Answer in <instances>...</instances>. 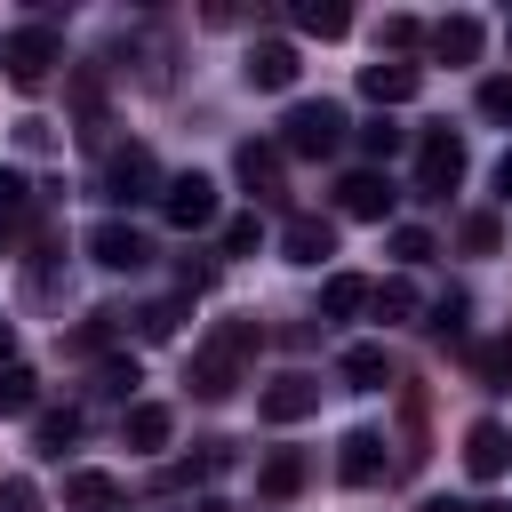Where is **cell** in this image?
Instances as JSON below:
<instances>
[{
  "instance_id": "41",
  "label": "cell",
  "mask_w": 512,
  "mask_h": 512,
  "mask_svg": "<svg viewBox=\"0 0 512 512\" xmlns=\"http://www.w3.org/2000/svg\"><path fill=\"white\" fill-rule=\"evenodd\" d=\"M192 512H232V504L224 496H192Z\"/></svg>"
},
{
  "instance_id": "38",
  "label": "cell",
  "mask_w": 512,
  "mask_h": 512,
  "mask_svg": "<svg viewBox=\"0 0 512 512\" xmlns=\"http://www.w3.org/2000/svg\"><path fill=\"white\" fill-rule=\"evenodd\" d=\"M416 40H432L416 16H384V48H416Z\"/></svg>"
},
{
  "instance_id": "37",
  "label": "cell",
  "mask_w": 512,
  "mask_h": 512,
  "mask_svg": "<svg viewBox=\"0 0 512 512\" xmlns=\"http://www.w3.org/2000/svg\"><path fill=\"white\" fill-rule=\"evenodd\" d=\"M432 336H440V344H456V336H464V296H440V312H432Z\"/></svg>"
},
{
  "instance_id": "18",
  "label": "cell",
  "mask_w": 512,
  "mask_h": 512,
  "mask_svg": "<svg viewBox=\"0 0 512 512\" xmlns=\"http://www.w3.org/2000/svg\"><path fill=\"white\" fill-rule=\"evenodd\" d=\"M336 368H344V384H360V392H384V384H392V352H384V344H344Z\"/></svg>"
},
{
  "instance_id": "12",
  "label": "cell",
  "mask_w": 512,
  "mask_h": 512,
  "mask_svg": "<svg viewBox=\"0 0 512 512\" xmlns=\"http://www.w3.org/2000/svg\"><path fill=\"white\" fill-rule=\"evenodd\" d=\"M280 248H288V264H320V256H336V224L312 216V208H296V216L280 224Z\"/></svg>"
},
{
  "instance_id": "19",
  "label": "cell",
  "mask_w": 512,
  "mask_h": 512,
  "mask_svg": "<svg viewBox=\"0 0 512 512\" xmlns=\"http://www.w3.org/2000/svg\"><path fill=\"white\" fill-rule=\"evenodd\" d=\"M64 512H120V480L112 472H72L64 480Z\"/></svg>"
},
{
  "instance_id": "16",
  "label": "cell",
  "mask_w": 512,
  "mask_h": 512,
  "mask_svg": "<svg viewBox=\"0 0 512 512\" xmlns=\"http://www.w3.org/2000/svg\"><path fill=\"white\" fill-rule=\"evenodd\" d=\"M240 72H248V88H264V96H272V88H288V80H296V48H288V40H256Z\"/></svg>"
},
{
  "instance_id": "3",
  "label": "cell",
  "mask_w": 512,
  "mask_h": 512,
  "mask_svg": "<svg viewBox=\"0 0 512 512\" xmlns=\"http://www.w3.org/2000/svg\"><path fill=\"white\" fill-rule=\"evenodd\" d=\"M0 64H8V80H16V88H40V80L64 64V32H56V24H24V32H8Z\"/></svg>"
},
{
  "instance_id": "27",
  "label": "cell",
  "mask_w": 512,
  "mask_h": 512,
  "mask_svg": "<svg viewBox=\"0 0 512 512\" xmlns=\"http://www.w3.org/2000/svg\"><path fill=\"white\" fill-rule=\"evenodd\" d=\"M176 328H184V304H176V296H160V304L136 312V336H144V344H168Z\"/></svg>"
},
{
  "instance_id": "29",
  "label": "cell",
  "mask_w": 512,
  "mask_h": 512,
  "mask_svg": "<svg viewBox=\"0 0 512 512\" xmlns=\"http://www.w3.org/2000/svg\"><path fill=\"white\" fill-rule=\"evenodd\" d=\"M24 208H32V184H24V168H0V232H8Z\"/></svg>"
},
{
  "instance_id": "2",
  "label": "cell",
  "mask_w": 512,
  "mask_h": 512,
  "mask_svg": "<svg viewBox=\"0 0 512 512\" xmlns=\"http://www.w3.org/2000/svg\"><path fill=\"white\" fill-rule=\"evenodd\" d=\"M336 144H344V104H328V96H304V104H288V120H280V152L328 160Z\"/></svg>"
},
{
  "instance_id": "9",
  "label": "cell",
  "mask_w": 512,
  "mask_h": 512,
  "mask_svg": "<svg viewBox=\"0 0 512 512\" xmlns=\"http://www.w3.org/2000/svg\"><path fill=\"white\" fill-rule=\"evenodd\" d=\"M464 472H472V480H504V472H512V432H504L496 416H480V424L464 432Z\"/></svg>"
},
{
  "instance_id": "33",
  "label": "cell",
  "mask_w": 512,
  "mask_h": 512,
  "mask_svg": "<svg viewBox=\"0 0 512 512\" xmlns=\"http://www.w3.org/2000/svg\"><path fill=\"white\" fill-rule=\"evenodd\" d=\"M80 344H88V352H112V344H120V312H88V320H80Z\"/></svg>"
},
{
  "instance_id": "11",
  "label": "cell",
  "mask_w": 512,
  "mask_h": 512,
  "mask_svg": "<svg viewBox=\"0 0 512 512\" xmlns=\"http://www.w3.org/2000/svg\"><path fill=\"white\" fill-rule=\"evenodd\" d=\"M336 208L360 216V224H384V216H392V184H384L376 168H352V176L336 184Z\"/></svg>"
},
{
  "instance_id": "17",
  "label": "cell",
  "mask_w": 512,
  "mask_h": 512,
  "mask_svg": "<svg viewBox=\"0 0 512 512\" xmlns=\"http://www.w3.org/2000/svg\"><path fill=\"white\" fill-rule=\"evenodd\" d=\"M304 472H312V464H304V448H272V456H264V472H256V496H264V504H288V496L304 488Z\"/></svg>"
},
{
  "instance_id": "6",
  "label": "cell",
  "mask_w": 512,
  "mask_h": 512,
  "mask_svg": "<svg viewBox=\"0 0 512 512\" xmlns=\"http://www.w3.org/2000/svg\"><path fill=\"white\" fill-rule=\"evenodd\" d=\"M160 216L176 224V232H208L216 224V184L192 168V176H168V192H160Z\"/></svg>"
},
{
  "instance_id": "8",
  "label": "cell",
  "mask_w": 512,
  "mask_h": 512,
  "mask_svg": "<svg viewBox=\"0 0 512 512\" xmlns=\"http://www.w3.org/2000/svg\"><path fill=\"white\" fill-rule=\"evenodd\" d=\"M312 408H320V384H312V376H296V368H288V376H272V384L256 392V416H264V424H296V416H312Z\"/></svg>"
},
{
  "instance_id": "15",
  "label": "cell",
  "mask_w": 512,
  "mask_h": 512,
  "mask_svg": "<svg viewBox=\"0 0 512 512\" xmlns=\"http://www.w3.org/2000/svg\"><path fill=\"white\" fill-rule=\"evenodd\" d=\"M416 88H424V72H416V64H384V56H376V64H360V96H368V104H408Z\"/></svg>"
},
{
  "instance_id": "31",
  "label": "cell",
  "mask_w": 512,
  "mask_h": 512,
  "mask_svg": "<svg viewBox=\"0 0 512 512\" xmlns=\"http://www.w3.org/2000/svg\"><path fill=\"white\" fill-rule=\"evenodd\" d=\"M456 240H464L472 256H496V240H504V224H496V216H464V232H456Z\"/></svg>"
},
{
  "instance_id": "30",
  "label": "cell",
  "mask_w": 512,
  "mask_h": 512,
  "mask_svg": "<svg viewBox=\"0 0 512 512\" xmlns=\"http://www.w3.org/2000/svg\"><path fill=\"white\" fill-rule=\"evenodd\" d=\"M480 120H512V72H496V80H480Z\"/></svg>"
},
{
  "instance_id": "26",
  "label": "cell",
  "mask_w": 512,
  "mask_h": 512,
  "mask_svg": "<svg viewBox=\"0 0 512 512\" xmlns=\"http://www.w3.org/2000/svg\"><path fill=\"white\" fill-rule=\"evenodd\" d=\"M296 32L336 40V32H352V8H336V0H296Z\"/></svg>"
},
{
  "instance_id": "23",
  "label": "cell",
  "mask_w": 512,
  "mask_h": 512,
  "mask_svg": "<svg viewBox=\"0 0 512 512\" xmlns=\"http://www.w3.org/2000/svg\"><path fill=\"white\" fill-rule=\"evenodd\" d=\"M368 312H376V320H416V312H424V296H416V280H400V272H392V280H376Z\"/></svg>"
},
{
  "instance_id": "1",
  "label": "cell",
  "mask_w": 512,
  "mask_h": 512,
  "mask_svg": "<svg viewBox=\"0 0 512 512\" xmlns=\"http://www.w3.org/2000/svg\"><path fill=\"white\" fill-rule=\"evenodd\" d=\"M256 344H264V328H256V320H224V328L192 352V392H200V400H224V392L240 384V368L256 360Z\"/></svg>"
},
{
  "instance_id": "22",
  "label": "cell",
  "mask_w": 512,
  "mask_h": 512,
  "mask_svg": "<svg viewBox=\"0 0 512 512\" xmlns=\"http://www.w3.org/2000/svg\"><path fill=\"white\" fill-rule=\"evenodd\" d=\"M120 432H128V448H168V432H176V416H168L160 400H136V408L120 416Z\"/></svg>"
},
{
  "instance_id": "5",
  "label": "cell",
  "mask_w": 512,
  "mask_h": 512,
  "mask_svg": "<svg viewBox=\"0 0 512 512\" xmlns=\"http://www.w3.org/2000/svg\"><path fill=\"white\" fill-rule=\"evenodd\" d=\"M104 192H112V200H160L168 176H160V160H152L144 144H120V152L104 160Z\"/></svg>"
},
{
  "instance_id": "32",
  "label": "cell",
  "mask_w": 512,
  "mask_h": 512,
  "mask_svg": "<svg viewBox=\"0 0 512 512\" xmlns=\"http://www.w3.org/2000/svg\"><path fill=\"white\" fill-rule=\"evenodd\" d=\"M392 256H400V264H424V256H432V232H424V224H392Z\"/></svg>"
},
{
  "instance_id": "7",
  "label": "cell",
  "mask_w": 512,
  "mask_h": 512,
  "mask_svg": "<svg viewBox=\"0 0 512 512\" xmlns=\"http://www.w3.org/2000/svg\"><path fill=\"white\" fill-rule=\"evenodd\" d=\"M88 256H96L104 272H136V264H152V240H144L136 224H120V216H104V224L88 232Z\"/></svg>"
},
{
  "instance_id": "4",
  "label": "cell",
  "mask_w": 512,
  "mask_h": 512,
  "mask_svg": "<svg viewBox=\"0 0 512 512\" xmlns=\"http://www.w3.org/2000/svg\"><path fill=\"white\" fill-rule=\"evenodd\" d=\"M456 184H464V136H456V128H432V136L416 144V192L448 200Z\"/></svg>"
},
{
  "instance_id": "40",
  "label": "cell",
  "mask_w": 512,
  "mask_h": 512,
  "mask_svg": "<svg viewBox=\"0 0 512 512\" xmlns=\"http://www.w3.org/2000/svg\"><path fill=\"white\" fill-rule=\"evenodd\" d=\"M8 360H16V320L0 312V368H8Z\"/></svg>"
},
{
  "instance_id": "21",
  "label": "cell",
  "mask_w": 512,
  "mask_h": 512,
  "mask_svg": "<svg viewBox=\"0 0 512 512\" xmlns=\"http://www.w3.org/2000/svg\"><path fill=\"white\" fill-rule=\"evenodd\" d=\"M368 296H376V280H360V272H328L320 312H328V320H352V312H368Z\"/></svg>"
},
{
  "instance_id": "42",
  "label": "cell",
  "mask_w": 512,
  "mask_h": 512,
  "mask_svg": "<svg viewBox=\"0 0 512 512\" xmlns=\"http://www.w3.org/2000/svg\"><path fill=\"white\" fill-rule=\"evenodd\" d=\"M416 512H464V504H448V496H432V504H416Z\"/></svg>"
},
{
  "instance_id": "43",
  "label": "cell",
  "mask_w": 512,
  "mask_h": 512,
  "mask_svg": "<svg viewBox=\"0 0 512 512\" xmlns=\"http://www.w3.org/2000/svg\"><path fill=\"white\" fill-rule=\"evenodd\" d=\"M464 512H512V504H496V496H488V504H464Z\"/></svg>"
},
{
  "instance_id": "25",
  "label": "cell",
  "mask_w": 512,
  "mask_h": 512,
  "mask_svg": "<svg viewBox=\"0 0 512 512\" xmlns=\"http://www.w3.org/2000/svg\"><path fill=\"white\" fill-rule=\"evenodd\" d=\"M32 408H40V376L24 360H8L0 368V416H32Z\"/></svg>"
},
{
  "instance_id": "20",
  "label": "cell",
  "mask_w": 512,
  "mask_h": 512,
  "mask_svg": "<svg viewBox=\"0 0 512 512\" xmlns=\"http://www.w3.org/2000/svg\"><path fill=\"white\" fill-rule=\"evenodd\" d=\"M72 112H80V136L96 144V136H104V72H96V64L72 72Z\"/></svg>"
},
{
  "instance_id": "10",
  "label": "cell",
  "mask_w": 512,
  "mask_h": 512,
  "mask_svg": "<svg viewBox=\"0 0 512 512\" xmlns=\"http://www.w3.org/2000/svg\"><path fill=\"white\" fill-rule=\"evenodd\" d=\"M232 176H240V184H248L256 200H272V192H280V176H288V152H280V144H256V136H248V144L232 152Z\"/></svg>"
},
{
  "instance_id": "39",
  "label": "cell",
  "mask_w": 512,
  "mask_h": 512,
  "mask_svg": "<svg viewBox=\"0 0 512 512\" xmlns=\"http://www.w3.org/2000/svg\"><path fill=\"white\" fill-rule=\"evenodd\" d=\"M488 184H496V200H504V208H512V152H504V160H496V168H488Z\"/></svg>"
},
{
  "instance_id": "14",
  "label": "cell",
  "mask_w": 512,
  "mask_h": 512,
  "mask_svg": "<svg viewBox=\"0 0 512 512\" xmlns=\"http://www.w3.org/2000/svg\"><path fill=\"white\" fill-rule=\"evenodd\" d=\"M336 472H344V488H376L384 480V432H344Z\"/></svg>"
},
{
  "instance_id": "28",
  "label": "cell",
  "mask_w": 512,
  "mask_h": 512,
  "mask_svg": "<svg viewBox=\"0 0 512 512\" xmlns=\"http://www.w3.org/2000/svg\"><path fill=\"white\" fill-rule=\"evenodd\" d=\"M472 368H480V384H512V336L472 344Z\"/></svg>"
},
{
  "instance_id": "24",
  "label": "cell",
  "mask_w": 512,
  "mask_h": 512,
  "mask_svg": "<svg viewBox=\"0 0 512 512\" xmlns=\"http://www.w3.org/2000/svg\"><path fill=\"white\" fill-rule=\"evenodd\" d=\"M72 440H80V416H72V408H40V416H32V448H40V456H64Z\"/></svg>"
},
{
  "instance_id": "34",
  "label": "cell",
  "mask_w": 512,
  "mask_h": 512,
  "mask_svg": "<svg viewBox=\"0 0 512 512\" xmlns=\"http://www.w3.org/2000/svg\"><path fill=\"white\" fill-rule=\"evenodd\" d=\"M256 240H264L256 216H232V224H224V256H256Z\"/></svg>"
},
{
  "instance_id": "36",
  "label": "cell",
  "mask_w": 512,
  "mask_h": 512,
  "mask_svg": "<svg viewBox=\"0 0 512 512\" xmlns=\"http://www.w3.org/2000/svg\"><path fill=\"white\" fill-rule=\"evenodd\" d=\"M360 144H368V160H392V152H400V128H392V120H368Z\"/></svg>"
},
{
  "instance_id": "13",
  "label": "cell",
  "mask_w": 512,
  "mask_h": 512,
  "mask_svg": "<svg viewBox=\"0 0 512 512\" xmlns=\"http://www.w3.org/2000/svg\"><path fill=\"white\" fill-rule=\"evenodd\" d=\"M480 48H488V24L480 16H440L432 24V56L440 64H480Z\"/></svg>"
},
{
  "instance_id": "35",
  "label": "cell",
  "mask_w": 512,
  "mask_h": 512,
  "mask_svg": "<svg viewBox=\"0 0 512 512\" xmlns=\"http://www.w3.org/2000/svg\"><path fill=\"white\" fill-rule=\"evenodd\" d=\"M0 512H40V488H32L24 472H8V480H0Z\"/></svg>"
}]
</instances>
